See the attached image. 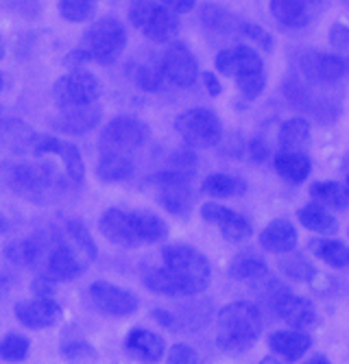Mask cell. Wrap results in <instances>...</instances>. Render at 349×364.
<instances>
[{
    "instance_id": "9",
    "label": "cell",
    "mask_w": 349,
    "mask_h": 364,
    "mask_svg": "<svg viewBox=\"0 0 349 364\" xmlns=\"http://www.w3.org/2000/svg\"><path fill=\"white\" fill-rule=\"evenodd\" d=\"M175 129L190 149H210L223 138V124L214 112L205 107H195L179 114Z\"/></svg>"
},
{
    "instance_id": "40",
    "label": "cell",
    "mask_w": 349,
    "mask_h": 364,
    "mask_svg": "<svg viewBox=\"0 0 349 364\" xmlns=\"http://www.w3.org/2000/svg\"><path fill=\"white\" fill-rule=\"evenodd\" d=\"M61 355L66 358L70 364H92V362H97V358H99L97 349H94L90 343L79 341V338L63 343L61 345Z\"/></svg>"
},
{
    "instance_id": "15",
    "label": "cell",
    "mask_w": 349,
    "mask_h": 364,
    "mask_svg": "<svg viewBox=\"0 0 349 364\" xmlns=\"http://www.w3.org/2000/svg\"><path fill=\"white\" fill-rule=\"evenodd\" d=\"M38 155H57L61 161H63V168H66V177L70 183L75 186H83V179H85V166H83V159H81V153L75 144L70 142H63L59 138H53V136H33L31 138V149Z\"/></svg>"
},
{
    "instance_id": "24",
    "label": "cell",
    "mask_w": 349,
    "mask_h": 364,
    "mask_svg": "<svg viewBox=\"0 0 349 364\" xmlns=\"http://www.w3.org/2000/svg\"><path fill=\"white\" fill-rule=\"evenodd\" d=\"M260 245L271 253L286 255L297 247V229L286 218H275L262 229Z\"/></svg>"
},
{
    "instance_id": "2",
    "label": "cell",
    "mask_w": 349,
    "mask_h": 364,
    "mask_svg": "<svg viewBox=\"0 0 349 364\" xmlns=\"http://www.w3.org/2000/svg\"><path fill=\"white\" fill-rule=\"evenodd\" d=\"M0 183L20 198L31 203H50L59 192L66 190L55 166L46 161H28V159H5L0 164Z\"/></svg>"
},
{
    "instance_id": "45",
    "label": "cell",
    "mask_w": 349,
    "mask_h": 364,
    "mask_svg": "<svg viewBox=\"0 0 349 364\" xmlns=\"http://www.w3.org/2000/svg\"><path fill=\"white\" fill-rule=\"evenodd\" d=\"M330 44L336 48V50H343V53H349V26L347 24H332L330 26Z\"/></svg>"
},
{
    "instance_id": "46",
    "label": "cell",
    "mask_w": 349,
    "mask_h": 364,
    "mask_svg": "<svg viewBox=\"0 0 349 364\" xmlns=\"http://www.w3.org/2000/svg\"><path fill=\"white\" fill-rule=\"evenodd\" d=\"M31 290H33L36 294V299H53V294H55V282L40 275L33 279V284H31Z\"/></svg>"
},
{
    "instance_id": "3",
    "label": "cell",
    "mask_w": 349,
    "mask_h": 364,
    "mask_svg": "<svg viewBox=\"0 0 349 364\" xmlns=\"http://www.w3.org/2000/svg\"><path fill=\"white\" fill-rule=\"evenodd\" d=\"M99 229L109 242L127 249L162 242L168 236V227L160 216L151 212H127L118 208L103 212Z\"/></svg>"
},
{
    "instance_id": "7",
    "label": "cell",
    "mask_w": 349,
    "mask_h": 364,
    "mask_svg": "<svg viewBox=\"0 0 349 364\" xmlns=\"http://www.w3.org/2000/svg\"><path fill=\"white\" fill-rule=\"evenodd\" d=\"M101 96V81L87 70H70L53 85V101L61 112L83 109L97 105Z\"/></svg>"
},
{
    "instance_id": "28",
    "label": "cell",
    "mask_w": 349,
    "mask_h": 364,
    "mask_svg": "<svg viewBox=\"0 0 349 364\" xmlns=\"http://www.w3.org/2000/svg\"><path fill=\"white\" fill-rule=\"evenodd\" d=\"M281 151L306 153L310 146V122L306 118H291L279 127Z\"/></svg>"
},
{
    "instance_id": "39",
    "label": "cell",
    "mask_w": 349,
    "mask_h": 364,
    "mask_svg": "<svg viewBox=\"0 0 349 364\" xmlns=\"http://www.w3.org/2000/svg\"><path fill=\"white\" fill-rule=\"evenodd\" d=\"M66 234H68V238L77 245V249L81 251V255H83L87 262H94V259H97V255H99L97 245H94V240H92V236H90V231H87V227H85L83 223H79V220H68V223H66Z\"/></svg>"
},
{
    "instance_id": "29",
    "label": "cell",
    "mask_w": 349,
    "mask_h": 364,
    "mask_svg": "<svg viewBox=\"0 0 349 364\" xmlns=\"http://www.w3.org/2000/svg\"><path fill=\"white\" fill-rule=\"evenodd\" d=\"M297 218L306 229L314 231V234H334L338 229L336 218L321 203H308V205L299 208Z\"/></svg>"
},
{
    "instance_id": "47",
    "label": "cell",
    "mask_w": 349,
    "mask_h": 364,
    "mask_svg": "<svg viewBox=\"0 0 349 364\" xmlns=\"http://www.w3.org/2000/svg\"><path fill=\"white\" fill-rule=\"evenodd\" d=\"M11 9H16L22 18H28V20H33V18H38L40 14H42V3H11L9 5Z\"/></svg>"
},
{
    "instance_id": "56",
    "label": "cell",
    "mask_w": 349,
    "mask_h": 364,
    "mask_svg": "<svg viewBox=\"0 0 349 364\" xmlns=\"http://www.w3.org/2000/svg\"><path fill=\"white\" fill-rule=\"evenodd\" d=\"M5 57V42H3V38H0V59Z\"/></svg>"
},
{
    "instance_id": "17",
    "label": "cell",
    "mask_w": 349,
    "mask_h": 364,
    "mask_svg": "<svg viewBox=\"0 0 349 364\" xmlns=\"http://www.w3.org/2000/svg\"><path fill=\"white\" fill-rule=\"evenodd\" d=\"M81 273H83V264L77 257V253L61 238H55V242H50V249L40 267V275L53 282H70V279H77Z\"/></svg>"
},
{
    "instance_id": "55",
    "label": "cell",
    "mask_w": 349,
    "mask_h": 364,
    "mask_svg": "<svg viewBox=\"0 0 349 364\" xmlns=\"http://www.w3.org/2000/svg\"><path fill=\"white\" fill-rule=\"evenodd\" d=\"M260 364H284V362H279L277 358H271V355H267V358H262V360H260Z\"/></svg>"
},
{
    "instance_id": "52",
    "label": "cell",
    "mask_w": 349,
    "mask_h": 364,
    "mask_svg": "<svg viewBox=\"0 0 349 364\" xmlns=\"http://www.w3.org/2000/svg\"><path fill=\"white\" fill-rule=\"evenodd\" d=\"M304 364H332L330 360H328V355H323V353H314L312 358H308Z\"/></svg>"
},
{
    "instance_id": "14",
    "label": "cell",
    "mask_w": 349,
    "mask_h": 364,
    "mask_svg": "<svg viewBox=\"0 0 349 364\" xmlns=\"http://www.w3.org/2000/svg\"><path fill=\"white\" fill-rule=\"evenodd\" d=\"M160 68L164 79H168L177 87H190L199 77V65L195 55L181 42L168 44V48L160 59Z\"/></svg>"
},
{
    "instance_id": "37",
    "label": "cell",
    "mask_w": 349,
    "mask_h": 364,
    "mask_svg": "<svg viewBox=\"0 0 349 364\" xmlns=\"http://www.w3.org/2000/svg\"><path fill=\"white\" fill-rule=\"evenodd\" d=\"M131 79L136 83L138 90L142 92H157L164 83V75H162V68H160V61L157 63H140L134 68L131 73Z\"/></svg>"
},
{
    "instance_id": "8",
    "label": "cell",
    "mask_w": 349,
    "mask_h": 364,
    "mask_svg": "<svg viewBox=\"0 0 349 364\" xmlns=\"http://www.w3.org/2000/svg\"><path fill=\"white\" fill-rule=\"evenodd\" d=\"M151 138V129L134 118V116H118L114 118L99 138L101 155H122L129 157V153L142 149Z\"/></svg>"
},
{
    "instance_id": "10",
    "label": "cell",
    "mask_w": 349,
    "mask_h": 364,
    "mask_svg": "<svg viewBox=\"0 0 349 364\" xmlns=\"http://www.w3.org/2000/svg\"><path fill=\"white\" fill-rule=\"evenodd\" d=\"M129 20L155 44L168 42L179 28L177 16L168 11L164 3H146V0L134 3L129 7Z\"/></svg>"
},
{
    "instance_id": "36",
    "label": "cell",
    "mask_w": 349,
    "mask_h": 364,
    "mask_svg": "<svg viewBox=\"0 0 349 364\" xmlns=\"http://www.w3.org/2000/svg\"><path fill=\"white\" fill-rule=\"evenodd\" d=\"M277 267L279 271L295 279V282H312V277L316 275V269L312 267V264L306 259V255L301 253H286V255H281L279 262H277Z\"/></svg>"
},
{
    "instance_id": "34",
    "label": "cell",
    "mask_w": 349,
    "mask_h": 364,
    "mask_svg": "<svg viewBox=\"0 0 349 364\" xmlns=\"http://www.w3.org/2000/svg\"><path fill=\"white\" fill-rule=\"evenodd\" d=\"M310 249L316 257H321L326 264H330L334 269L349 267V247L338 240H312Z\"/></svg>"
},
{
    "instance_id": "20",
    "label": "cell",
    "mask_w": 349,
    "mask_h": 364,
    "mask_svg": "<svg viewBox=\"0 0 349 364\" xmlns=\"http://www.w3.org/2000/svg\"><path fill=\"white\" fill-rule=\"evenodd\" d=\"M50 242H53V236H48V234H36V236H31V238L11 242L5 249V255L14 264H20V267L38 269L40 271L42 262H44V257H46V253L50 249Z\"/></svg>"
},
{
    "instance_id": "58",
    "label": "cell",
    "mask_w": 349,
    "mask_h": 364,
    "mask_svg": "<svg viewBox=\"0 0 349 364\" xmlns=\"http://www.w3.org/2000/svg\"><path fill=\"white\" fill-rule=\"evenodd\" d=\"M347 9H349V3H347Z\"/></svg>"
},
{
    "instance_id": "44",
    "label": "cell",
    "mask_w": 349,
    "mask_h": 364,
    "mask_svg": "<svg viewBox=\"0 0 349 364\" xmlns=\"http://www.w3.org/2000/svg\"><path fill=\"white\" fill-rule=\"evenodd\" d=\"M168 364H199V355L193 347L177 343L168 351Z\"/></svg>"
},
{
    "instance_id": "26",
    "label": "cell",
    "mask_w": 349,
    "mask_h": 364,
    "mask_svg": "<svg viewBox=\"0 0 349 364\" xmlns=\"http://www.w3.org/2000/svg\"><path fill=\"white\" fill-rule=\"evenodd\" d=\"M269 267L267 262L253 251H242L238 253L232 264H230V277L234 279H240V282H264L269 277Z\"/></svg>"
},
{
    "instance_id": "38",
    "label": "cell",
    "mask_w": 349,
    "mask_h": 364,
    "mask_svg": "<svg viewBox=\"0 0 349 364\" xmlns=\"http://www.w3.org/2000/svg\"><path fill=\"white\" fill-rule=\"evenodd\" d=\"M97 7L99 5L94 0H61L57 5L61 18L68 22H87L97 16Z\"/></svg>"
},
{
    "instance_id": "33",
    "label": "cell",
    "mask_w": 349,
    "mask_h": 364,
    "mask_svg": "<svg viewBox=\"0 0 349 364\" xmlns=\"http://www.w3.org/2000/svg\"><path fill=\"white\" fill-rule=\"evenodd\" d=\"M310 194L321 201V205H330L336 210H345L349 205V192L345 186L336 181H316L310 186Z\"/></svg>"
},
{
    "instance_id": "50",
    "label": "cell",
    "mask_w": 349,
    "mask_h": 364,
    "mask_svg": "<svg viewBox=\"0 0 349 364\" xmlns=\"http://www.w3.org/2000/svg\"><path fill=\"white\" fill-rule=\"evenodd\" d=\"M168 11H173L175 16H181V14H188L195 9V3H177V0H168V3H164Z\"/></svg>"
},
{
    "instance_id": "32",
    "label": "cell",
    "mask_w": 349,
    "mask_h": 364,
    "mask_svg": "<svg viewBox=\"0 0 349 364\" xmlns=\"http://www.w3.org/2000/svg\"><path fill=\"white\" fill-rule=\"evenodd\" d=\"M171 314H173V332H195V329L205 325L210 306L190 304V306H181L177 312H171Z\"/></svg>"
},
{
    "instance_id": "18",
    "label": "cell",
    "mask_w": 349,
    "mask_h": 364,
    "mask_svg": "<svg viewBox=\"0 0 349 364\" xmlns=\"http://www.w3.org/2000/svg\"><path fill=\"white\" fill-rule=\"evenodd\" d=\"M201 216H203V220L216 225L220 229V234H223V238L230 242H242L251 236V231H253L251 223L242 214L232 212V210L218 205V203H203Z\"/></svg>"
},
{
    "instance_id": "13",
    "label": "cell",
    "mask_w": 349,
    "mask_h": 364,
    "mask_svg": "<svg viewBox=\"0 0 349 364\" xmlns=\"http://www.w3.org/2000/svg\"><path fill=\"white\" fill-rule=\"evenodd\" d=\"M90 299L103 314L116 316V318L131 316L140 306L138 296L131 290L118 288L107 282H94L90 286Z\"/></svg>"
},
{
    "instance_id": "54",
    "label": "cell",
    "mask_w": 349,
    "mask_h": 364,
    "mask_svg": "<svg viewBox=\"0 0 349 364\" xmlns=\"http://www.w3.org/2000/svg\"><path fill=\"white\" fill-rule=\"evenodd\" d=\"M345 188H347V192H349V155H347V159H345Z\"/></svg>"
},
{
    "instance_id": "21",
    "label": "cell",
    "mask_w": 349,
    "mask_h": 364,
    "mask_svg": "<svg viewBox=\"0 0 349 364\" xmlns=\"http://www.w3.org/2000/svg\"><path fill=\"white\" fill-rule=\"evenodd\" d=\"M124 349L131 358L144 362V364H155L164 358V351H166V345H164V338L157 336L149 329H142V327H136L129 332L124 341Z\"/></svg>"
},
{
    "instance_id": "30",
    "label": "cell",
    "mask_w": 349,
    "mask_h": 364,
    "mask_svg": "<svg viewBox=\"0 0 349 364\" xmlns=\"http://www.w3.org/2000/svg\"><path fill=\"white\" fill-rule=\"evenodd\" d=\"M134 175V161L131 157L122 155H101V161L97 166V177L107 183L124 181Z\"/></svg>"
},
{
    "instance_id": "43",
    "label": "cell",
    "mask_w": 349,
    "mask_h": 364,
    "mask_svg": "<svg viewBox=\"0 0 349 364\" xmlns=\"http://www.w3.org/2000/svg\"><path fill=\"white\" fill-rule=\"evenodd\" d=\"M238 33H240V36H245L247 40L256 42L262 50H269V53H271V48H273V38H271V33H267L262 26L253 24V22H240V24H238Z\"/></svg>"
},
{
    "instance_id": "5",
    "label": "cell",
    "mask_w": 349,
    "mask_h": 364,
    "mask_svg": "<svg viewBox=\"0 0 349 364\" xmlns=\"http://www.w3.org/2000/svg\"><path fill=\"white\" fill-rule=\"evenodd\" d=\"M127 46V31L114 18H101L94 22L85 33L73 55L66 59L77 65L83 61H97L103 65H112Z\"/></svg>"
},
{
    "instance_id": "48",
    "label": "cell",
    "mask_w": 349,
    "mask_h": 364,
    "mask_svg": "<svg viewBox=\"0 0 349 364\" xmlns=\"http://www.w3.org/2000/svg\"><path fill=\"white\" fill-rule=\"evenodd\" d=\"M249 153H251V159L253 161H264V159H269V146H267V142L262 140V138H253L251 140V144H249Z\"/></svg>"
},
{
    "instance_id": "16",
    "label": "cell",
    "mask_w": 349,
    "mask_h": 364,
    "mask_svg": "<svg viewBox=\"0 0 349 364\" xmlns=\"http://www.w3.org/2000/svg\"><path fill=\"white\" fill-rule=\"evenodd\" d=\"M299 68L301 75L316 85H332L338 83L345 73H347V63L336 57V55H326L319 50H308L299 57Z\"/></svg>"
},
{
    "instance_id": "1",
    "label": "cell",
    "mask_w": 349,
    "mask_h": 364,
    "mask_svg": "<svg viewBox=\"0 0 349 364\" xmlns=\"http://www.w3.org/2000/svg\"><path fill=\"white\" fill-rule=\"evenodd\" d=\"M162 267L144 273V286L164 296H195L210 286V262L201 251L188 245L162 249Z\"/></svg>"
},
{
    "instance_id": "49",
    "label": "cell",
    "mask_w": 349,
    "mask_h": 364,
    "mask_svg": "<svg viewBox=\"0 0 349 364\" xmlns=\"http://www.w3.org/2000/svg\"><path fill=\"white\" fill-rule=\"evenodd\" d=\"M201 79H203L205 90H208V94H210V96H218V94H220V90H223V87H220V83H218V79H216L212 73H203V75H201Z\"/></svg>"
},
{
    "instance_id": "27",
    "label": "cell",
    "mask_w": 349,
    "mask_h": 364,
    "mask_svg": "<svg viewBox=\"0 0 349 364\" xmlns=\"http://www.w3.org/2000/svg\"><path fill=\"white\" fill-rule=\"evenodd\" d=\"M275 171L293 183H301L306 181V177L312 171L310 157L306 153H293V151H279L273 159Z\"/></svg>"
},
{
    "instance_id": "42",
    "label": "cell",
    "mask_w": 349,
    "mask_h": 364,
    "mask_svg": "<svg viewBox=\"0 0 349 364\" xmlns=\"http://www.w3.org/2000/svg\"><path fill=\"white\" fill-rule=\"evenodd\" d=\"M168 171H175L186 177H195L197 171V155L193 149H179L168 159Z\"/></svg>"
},
{
    "instance_id": "22",
    "label": "cell",
    "mask_w": 349,
    "mask_h": 364,
    "mask_svg": "<svg viewBox=\"0 0 349 364\" xmlns=\"http://www.w3.org/2000/svg\"><path fill=\"white\" fill-rule=\"evenodd\" d=\"M319 3H301V0H273L271 14L273 18L286 28H304L308 26L316 14H319Z\"/></svg>"
},
{
    "instance_id": "12",
    "label": "cell",
    "mask_w": 349,
    "mask_h": 364,
    "mask_svg": "<svg viewBox=\"0 0 349 364\" xmlns=\"http://www.w3.org/2000/svg\"><path fill=\"white\" fill-rule=\"evenodd\" d=\"M284 94H286V98L295 107H299L306 114L314 116L319 122H334V118L340 112L332 98L314 94L310 90V85H306L297 77H289L286 81H284Z\"/></svg>"
},
{
    "instance_id": "19",
    "label": "cell",
    "mask_w": 349,
    "mask_h": 364,
    "mask_svg": "<svg viewBox=\"0 0 349 364\" xmlns=\"http://www.w3.org/2000/svg\"><path fill=\"white\" fill-rule=\"evenodd\" d=\"M16 318L31 329H44L55 325L61 318V308L53 299H28V301H18L16 308Z\"/></svg>"
},
{
    "instance_id": "25",
    "label": "cell",
    "mask_w": 349,
    "mask_h": 364,
    "mask_svg": "<svg viewBox=\"0 0 349 364\" xmlns=\"http://www.w3.org/2000/svg\"><path fill=\"white\" fill-rule=\"evenodd\" d=\"M269 347L286 362H297L312 347V338L306 332H275L269 336Z\"/></svg>"
},
{
    "instance_id": "4",
    "label": "cell",
    "mask_w": 349,
    "mask_h": 364,
    "mask_svg": "<svg viewBox=\"0 0 349 364\" xmlns=\"http://www.w3.org/2000/svg\"><path fill=\"white\" fill-rule=\"evenodd\" d=\"M262 334V314L249 301H234L218 312L216 343L223 351H247Z\"/></svg>"
},
{
    "instance_id": "23",
    "label": "cell",
    "mask_w": 349,
    "mask_h": 364,
    "mask_svg": "<svg viewBox=\"0 0 349 364\" xmlns=\"http://www.w3.org/2000/svg\"><path fill=\"white\" fill-rule=\"evenodd\" d=\"M101 120V107L90 105L83 109H73V112H61V116L50 120V127L59 134L68 136H83L87 131H92Z\"/></svg>"
},
{
    "instance_id": "51",
    "label": "cell",
    "mask_w": 349,
    "mask_h": 364,
    "mask_svg": "<svg viewBox=\"0 0 349 364\" xmlns=\"http://www.w3.org/2000/svg\"><path fill=\"white\" fill-rule=\"evenodd\" d=\"M9 288H11V279H9V275H5V273H0V299L9 292Z\"/></svg>"
},
{
    "instance_id": "35",
    "label": "cell",
    "mask_w": 349,
    "mask_h": 364,
    "mask_svg": "<svg viewBox=\"0 0 349 364\" xmlns=\"http://www.w3.org/2000/svg\"><path fill=\"white\" fill-rule=\"evenodd\" d=\"M201 22L205 24L208 31H216V33L238 31V24H240L234 14H230L220 5H203L201 7Z\"/></svg>"
},
{
    "instance_id": "11",
    "label": "cell",
    "mask_w": 349,
    "mask_h": 364,
    "mask_svg": "<svg viewBox=\"0 0 349 364\" xmlns=\"http://www.w3.org/2000/svg\"><path fill=\"white\" fill-rule=\"evenodd\" d=\"M190 179L179 175L175 171H162L160 175L155 177L157 183V203H160L168 214L186 218L193 210V190H190Z\"/></svg>"
},
{
    "instance_id": "31",
    "label": "cell",
    "mask_w": 349,
    "mask_h": 364,
    "mask_svg": "<svg viewBox=\"0 0 349 364\" xmlns=\"http://www.w3.org/2000/svg\"><path fill=\"white\" fill-rule=\"evenodd\" d=\"M201 192L214 198H230V196H240L247 192V183L240 177H232V175H210L203 186Z\"/></svg>"
},
{
    "instance_id": "57",
    "label": "cell",
    "mask_w": 349,
    "mask_h": 364,
    "mask_svg": "<svg viewBox=\"0 0 349 364\" xmlns=\"http://www.w3.org/2000/svg\"><path fill=\"white\" fill-rule=\"evenodd\" d=\"M3 85H5V81H3V75H0V90H3Z\"/></svg>"
},
{
    "instance_id": "6",
    "label": "cell",
    "mask_w": 349,
    "mask_h": 364,
    "mask_svg": "<svg viewBox=\"0 0 349 364\" xmlns=\"http://www.w3.org/2000/svg\"><path fill=\"white\" fill-rule=\"evenodd\" d=\"M216 70L236 81L240 94L249 101L258 98L267 85L264 63L260 55L249 46H232L220 50L214 59Z\"/></svg>"
},
{
    "instance_id": "41",
    "label": "cell",
    "mask_w": 349,
    "mask_h": 364,
    "mask_svg": "<svg viewBox=\"0 0 349 364\" xmlns=\"http://www.w3.org/2000/svg\"><path fill=\"white\" fill-rule=\"evenodd\" d=\"M28 341L22 334H9L0 341V358L7 362H20L28 355Z\"/></svg>"
},
{
    "instance_id": "53",
    "label": "cell",
    "mask_w": 349,
    "mask_h": 364,
    "mask_svg": "<svg viewBox=\"0 0 349 364\" xmlns=\"http://www.w3.org/2000/svg\"><path fill=\"white\" fill-rule=\"evenodd\" d=\"M7 229H9V220L3 214H0V234H5Z\"/></svg>"
}]
</instances>
